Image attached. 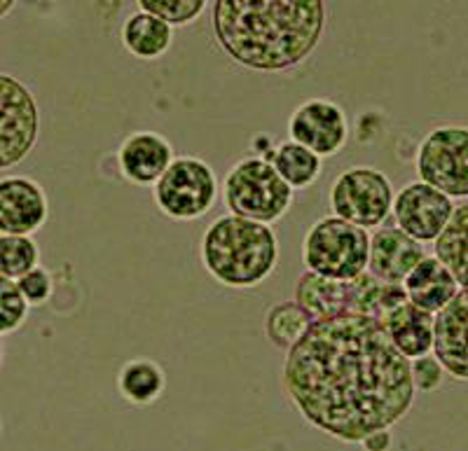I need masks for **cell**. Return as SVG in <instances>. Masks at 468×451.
<instances>
[{"mask_svg":"<svg viewBox=\"0 0 468 451\" xmlns=\"http://www.w3.org/2000/svg\"><path fill=\"white\" fill-rule=\"evenodd\" d=\"M265 160L274 164V169L282 173L283 181L295 192L307 190V187L314 185L319 181L321 171H324L319 154L291 139L274 145V150L267 154Z\"/></svg>","mask_w":468,"mask_h":451,"instance_id":"cell-21","label":"cell"},{"mask_svg":"<svg viewBox=\"0 0 468 451\" xmlns=\"http://www.w3.org/2000/svg\"><path fill=\"white\" fill-rule=\"evenodd\" d=\"M433 255L452 271L459 288H468V204L454 208L447 227L433 241Z\"/></svg>","mask_w":468,"mask_h":451,"instance_id":"cell-22","label":"cell"},{"mask_svg":"<svg viewBox=\"0 0 468 451\" xmlns=\"http://www.w3.org/2000/svg\"><path fill=\"white\" fill-rule=\"evenodd\" d=\"M361 446L366 451H388L391 449V433L388 430H378L373 435H367L361 442Z\"/></svg>","mask_w":468,"mask_h":451,"instance_id":"cell-29","label":"cell"},{"mask_svg":"<svg viewBox=\"0 0 468 451\" xmlns=\"http://www.w3.org/2000/svg\"><path fill=\"white\" fill-rule=\"evenodd\" d=\"M412 365V382H415L417 393H433L442 386V379H445V367L438 361L436 356H421L410 361Z\"/></svg>","mask_w":468,"mask_h":451,"instance_id":"cell-28","label":"cell"},{"mask_svg":"<svg viewBox=\"0 0 468 451\" xmlns=\"http://www.w3.org/2000/svg\"><path fill=\"white\" fill-rule=\"evenodd\" d=\"M36 267H40V248L31 236H19V234L0 236V277L19 281Z\"/></svg>","mask_w":468,"mask_h":451,"instance_id":"cell-24","label":"cell"},{"mask_svg":"<svg viewBox=\"0 0 468 451\" xmlns=\"http://www.w3.org/2000/svg\"><path fill=\"white\" fill-rule=\"evenodd\" d=\"M288 136L312 152L333 157L349 141V120L340 103L330 99H309L288 117Z\"/></svg>","mask_w":468,"mask_h":451,"instance_id":"cell-10","label":"cell"},{"mask_svg":"<svg viewBox=\"0 0 468 451\" xmlns=\"http://www.w3.org/2000/svg\"><path fill=\"white\" fill-rule=\"evenodd\" d=\"M49 218L43 185L27 175H3L0 181V232L31 236Z\"/></svg>","mask_w":468,"mask_h":451,"instance_id":"cell-12","label":"cell"},{"mask_svg":"<svg viewBox=\"0 0 468 451\" xmlns=\"http://www.w3.org/2000/svg\"><path fill=\"white\" fill-rule=\"evenodd\" d=\"M403 286L410 302L431 313L442 311L447 304L452 302L454 295L462 290L457 278L452 277V271L447 269L436 255H426L424 260L410 271Z\"/></svg>","mask_w":468,"mask_h":451,"instance_id":"cell-17","label":"cell"},{"mask_svg":"<svg viewBox=\"0 0 468 451\" xmlns=\"http://www.w3.org/2000/svg\"><path fill=\"white\" fill-rule=\"evenodd\" d=\"M295 302L314 320L335 319L351 311V281H337L307 269L295 283Z\"/></svg>","mask_w":468,"mask_h":451,"instance_id":"cell-18","label":"cell"},{"mask_svg":"<svg viewBox=\"0 0 468 451\" xmlns=\"http://www.w3.org/2000/svg\"><path fill=\"white\" fill-rule=\"evenodd\" d=\"M223 199L229 213L271 225L282 220L295 202V190L265 157H244L228 171Z\"/></svg>","mask_w":468,"mask_h":451,"instance_id":"cell-4","label":"cell"},{"mask_svg":"<svg viewBox=\"0 0 468 451\" xmlns=\"http://www.w3.org/2000/svg\"><path fill=\"white\" fill-rule=\"evenodd\" d=\"M31 307H45L54 295V278L45 267H36L16 281Z\"/></svg>","mask_w":468,"mask_h":451,"instance_id":"cell-27","label":"cell"},{"mask_svg":"<svg viewBox=\"0 0 468 451\" xmlns=\"http://www.w3.org/2000/svg\"><path fill=\"white\" fill-rule=\"evenodd\" d=\"M325 0H213L218 47L256 73H286L304 64L324 37Z\"/></svg>","mask_w":468,"mask_h":451,"instance_id":"cell-2","label":"cell"},{"mask_svg":"<svg viewBox=\"0 0 468 451\" xmlns=\"http://www.w3.org/2000/svg\"><path fill=\"white\" fill-rule=\"evenodd\" d=\"M454 208L457 206L452 204V197H447L445 192L424 181H415L396 192L391 213L396 227L408 232L420 244H429L441 236L452 218Z\"/></svg>","mask_w":468,"mask_h":451,"instance_id":"cell-11","label":"cell"},{"mask_svg":"<svg viewBox=\"0 0 468 451\" xmlns=\"http://www.w3.org/2000/svg\"><path fill=\"white\" fill-rule=\"evenodd\" d=\"M282 383L309 425L346 445L394 428L417 395L412 365L384 320L354 311L314 320L286 351Z\"/></svg>","mask_w":468,"mask_h":451,"instance_id":"cell-1","label":"cell"},{"mask_svg":"<svg viewBox=\"0 0 468 451\" xmlns=\"http://www.w3.org/2000/svg\"><path fill=\"white\" fill-rule=\"evenodd\" d=\"M426 257L424 246L400 227H379L370 236L367 271L384 283H403Z\"/></svg>","mask_w":468,"mask_h":451,"instance_id":"cell-15","label":"cell"},{"mask_svg":"<svg viewBox=\"0 0 468 451\" xmlns=\"http://www.w3.org/2000/svg\"><path fill=\"white\" fill-rule=\"evenodd\" d=\"M144 12L160 16L171 26H187L197 22L208 0H136Z\"/></svg>","mask_w":468,"mask_h":451,"instance_id":"cell-26","label":"cell"},{"mask_svg":"<svg viewBox=\"0 0 468 451\" xmlns=\"http://www.w3.org/2000/svg\"><path fill=\"white\" fill-rule=\"evenodd\" d=\"M31 304L24 298L16 281L12 278H0V332L3 337H10L28 320Z\"/></svg>","mask_w":468,"mask_h":451,"instance_id":"cell-25","label":"cell"},{"mask_svg":"<svg viewBox=\"0 0 468 451\" xmlns=\"http://www.w3.org/2000/svg\"><path fill=\"white\" fill-rule=\"evenodd\" d=\"M433 356L450 377L468 382V288H462L452 302L436 313Z\"/></svg>","mask_w":468,"mask_h":451,"instance_id":"cell-14","label":"cell"},{"mask_svg":"<svg viewBox=\"0 0 468 451\" xmlns=\"http://www.w3.org/2000/svg\"><path fill=\"white\" fill-rule=\"evenodd\" d=\"M117 391L136 407L157 403L166 391V372L153 358H132L117 372Z\"/></svg>","mask_w":468,"mask_h":451,"instance_id":"cell-20","label":"cell"},{"mask_svg":"<svg viewBox=\"0 0 468 451\" xmlns=\"http://www.w3.org/2000/svg\"><path fill=\"white\" fill-rule=\"evenodd\" d=\"M394 199L388 178L373 166H349L328 192L333 215L363 229L382 227L394 211Z\"/></svg>","mask_w":468,"mask_h":451,"instance_id":"cell-7","label":"cell"},{"mask_svg":"<svg viewBox=\"0 0 468 451\" xmlns=\"http://www.w3.org/2000/svg\"><path fill=\"white\" fill-rule=\"evenodd\" d=\"M370 234L337 215H325L307 229L303 239V265L321 277L354 281L367 271Z\"/></svg>","mask_w":468,"mask_h":451,"instance_id":"cell-5","label":"cell"},{"mask_svg":"<svg viewBox=\"0 0 468 451\" xmlns=\"http://www.w3.org/2000/svg\"><path fill=\"white\" fill-rule=\"evenodd\" d=\"M388 337L408 361L429 356L436 341V313L412 302L400 304L384 319Z\"/></svg>","mask_w":468,"mask_h":451,"instance_id":"cell-16","label":"cell"},{"mask_svg":"<svg viewBox=\"0 0 468 451\" xmlns=\"http://www.w3.org/2000/svg\"><path fill=\"white\" fill-rule=\"evenodd\" d=\"M216 171L199 157L181 154L171 162L166 173L153 187L154 206L176 223L204 218L218 202Z\"/></svg>","mask_w":468,"mask_h":451,"instance_id":"cell-6","label":"cell"},{"mask_svg":"<svg viewBox=\"0 0 468 451\" xmlns=\"http://www.w3.org/2000/svg\"><path fill=\"white\" fill-rule=\"evenodd\" d=\"M174 145L157 131H133L117 148V166L124 181L139 187H154L171 162Z\"/></svg>","mask_w":468,"mask_h":451,"instance_id":"cell-13","label":"cell"},{"mask_svg":"<svg viewBox=\"0 0 468 451\" xmlns=\"http://www.w3.org/2000/svg\"><path fill=\"white\" fill-rule=\"evenodd\" d=\"M0 169L7 171L33 152L40 136L36 96L12 75H0Z\"/></svg>","mask_w":468,"mask_h":451,"instance_id":"cell-9","label":"cell"},{"mask_svg":"<svg viewBox=\"0 0 468 451\" xmlns=\"http://www.w3.org/2000/svg\"><path fill=\"white\" fill-rule=\"evenodd\" d=\"M312 323H314V319L295 299H288V302L274 304L267 311L265 335L277 349L291 351L292 346L307 335Z\"/></svg>","mask_w":468,"mask_h":451,"instance_id":"cell-23","label":"cell"},{"mask_svg":"<svg viewBox=\"0 0 468 451\" xmlns=\"http://www.w3.org/2000/svg\"><path fill=\"white\" fill-rule=\"evenodd\" d=\"M15 5H16V0H3V5H0V16L10 15V10Z\"/></svg>","mask_w":468,"mask_h":451,"instance_id":"cell-30","label":"cell"},{"mask_svg":"<svg viewBox=\"0 0 468 451\" xmlns=\"http://www.w3.org/2000/svg\"><path fill=\"white\" fill-rule=\"evenodd\" d=\"M420 181L447 197H468V127L445 124L426 133L415 157Z\"/></svg>","mask_w":468,"mask_h":451,"instance_id":"cell-8","label":"cell"},{"mask_svg":"<svg viewBox=\"0 0 468 451\" xmlns=\"http://www.w3.org/2000/svg\"><path fill=\"white\" fill-rule=\"evenodd\" d=\"M174 43V26L150 12H136L122 24V45L141 61H157Z\"/></svg>","mask_w":468,"mask_h":451,"instance_id":"cell-19","label":"cell"},{"mask_svg":"<svg viewBox=\"0 0 468 451\" xmlns=\"http://www.w3.org/2000/svg\"><path fill=\"white\" fill-rule=\"evenodd\" d=\"M199 257L213 281L249 290L265 283L277 269L279 239L270 225L228 213L202 234Z\"/></svg>","mask_w":468,"mask_h":451,"instance_id":"cell-3","label":"cell"}]
</instances>
